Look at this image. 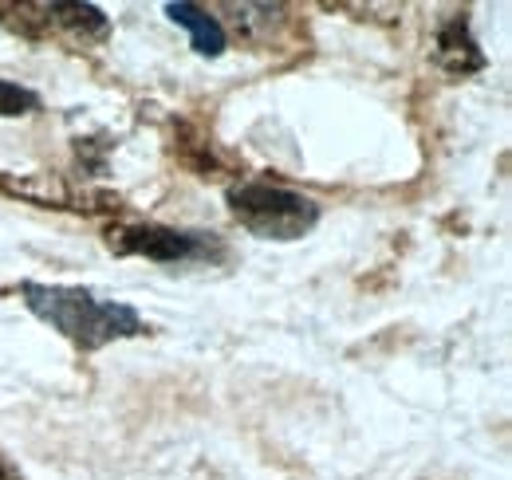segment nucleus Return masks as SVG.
I'll list each match as a JSON object with an SVG mask.
<instances>
[{"instance_id":"obj_2","label":"nucleus","mask_w":512,"mask_h":480,"mask_svg":"<svg viewBox=\"0 0 512 480\" xmlns=\"http://www.w3.org/2000/svg\"><path fill=\"white\" fill-rule=\"evenodd\" d=\"M229 213L260 240H300L320 225V205L272 181H241L225 193Z\"/></svg>"},{"instance_id":"obj_6","label":"nucleus","mask_w":512,"mask_h":480,"mask_svg":"<svg viewBox=\"0 0 512 480\" xmlns=\"http://www.w3.org/2000/svg\"><path fill=\"white\" fill-rule=\"evenodd\" d=\"M434 63L446 75H453V79H465V75L485 71L489 60H485L473 28H469V16H449V20L438 24V32H434Z\"/></svg>"},{"instance_id":"obj_5","label":"nucleus","mask_w":512,"mask_h":480,"mask_svg":"<svg viewBox=\"0 0 512 480\" xmlns=\"http://www.w3.org/2000/svg\"><path fill=\"white\" fill-rule=\"evenodd\" d=\"M32 12H40V16H32L36 20L28 28L32 36H40V28H44V32H64L75 40H107V32H111V20L95 4L56 0V4H32Z\"/></svg>"},{"instance_id":"obj_4","label":"nucleus","mask_w":512,"mask_h":480,"mask_svg":"<svg viewBox=\"0 0 512 480\" xmlns=\"http://www.w3.org/2000/svg\"><path fill=\"white\" fill-rule=\"evenodd\" d=\"M0 189L12 193V197H24L32 205H44V209H75V213H115L123 205L119 193H107V189H71L52 174H28V178H12V174H0Z\"/></svg>"},{"instance_id":"obj_9","label":"nucleus","mask_w":512,"mask_h":480,"mask_svg":"<svg viewBox=\"0 0 512 480\" xmlns=\"http://www.w3.org/2000/svg\"><path fill=\"white\" fill-rule=\"evenodd\" d=\"M0 480H20V477H16V469H12L4 457H0Z\"/></svg>"},{"instance_id":"obj_3","label":"nucleus","mask_w":512,"mask_h":480,"mask_svg":"<svg viewBox=\"0 0 512 480\" xmlns=\"http://www.w3.org/2000/svg\"><path fill=\"white\" fill-rule=\"evenodd\" d=\"M111 248L119 256H146L154 264H186V260L213 256L217 240L205 233L166 229V225H123V229H111Z\"/></svg>"},{"instance_id":"obj_8","label":"nucleus","mask_w":512,"mask_h":480,"mask_svg":"<svg viewBox=\"0 0 512 480\" xmlns=\"http://www.w3.org/2000/svg\"><path fill=\"white\" fill-rule=\"evenodd\" d=\"M32 111H40V95L12 83V79H0V115L20 119V115H32Z\"/></svg>"},{"instance_id":"obj_7","label":"nucleus","mask_w":512,"mask_h":480,"mask_svg":"<svg viewBox=\"0 0 512 480\" xmlns=\"http://www.w3.org/2000/svg\"><path fill=\"white\" fill-rule=\"evenodd\" d=\"M166 16L190 32V48L197 56H221V52H225V28H221V20L209 16L201 4L170 0V4H166Z\"/></svg>"},{"instance_id":"obj_1","label":"nucleus","mask_w":512,"mask_h":480,"mask_svg":"<svg viewBox=\"0 0 512 480\" xmlns=\"http://www.w3.org/2000/svg\"><path fill=\"white\" fill-rule=\"evenodd\" d=\"M20 300L40 323H48L56 335H64L67 343L79 347V351H103L111 343L138 339V335L150 331L146 319L130 303L103 300V296H95L87 288L24 280L20 284Z\"/></svg>"}]
</instances>
